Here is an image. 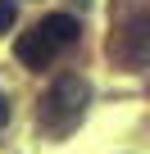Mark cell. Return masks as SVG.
Instances as JSON below:
<instances>
[{
    "mask_svg": "<svg viewBox=\"0 0 150 154\" xmlns=\"http://www.w3.org/2000/svg\"><path fill=\"white\" fill-rule=\"evenodd\" d=\"M78 32H82V27H78V18H73V14H46L37 27H27V32L14 41V54H18L23 68L41 72V68L55 63L59 50H68L73 41H78Z\"/></svg>",
    "mask_w": 150,
    "mask_h": 154,
    "instance_id": "obj_1",
    "label": "cell"
},
{
    "mask_svg": "<svg viewBox=\"0 0 150 154\" xmlns=\"http://www.w3.org/2000/svg\"><path fill=\"white\" fill-rule=\"evenodd\" d=\"M87 100H91V86L82 82V77H73V72L59 77V82L41 95V104H37V127L46 136H68L73 127L82 122Z\"/></svg>",
    "mask_w": 150,
    "mask_h": 154,
    "instance_id": "obj_2",
    "label": "cell"
},
{
    "mask_svg": "<svg viewBox=\"0 0 150 154\" xmlns=\"http://www.w3.org/2000/svg\"><path fill=\"white\" fill-rule=\"evenodd\" d=\"M109 54L123 59L127 68H145L150 63V9H141V14L127 18V27L109 41Z\"/></svg>",
    "mask_w": 150,
    "mask_h": 154,
    "instance_id": "obj_3",
    "label": "cell"
},
{
    "mask_svg": "<svg viewBox=\"0 0 150 154\" xmlns=\"http://www.w3.org/2000/svg\"><path fill=\"white\" fill-rule=\"evenodd\" d=\"M14 18H18V0H0V36L14 27Z\"/></svg>",
    "mask_w": 150,
    "mask_h": 154,
    "instance_id": "obj_4",
    "label": "cell"
},
{
    "mask_svg": "<svg viewBox=\"0 0 150 154\" xmlns=\"http://www.w3.org/2000/svg\"><path fill=\"white\" fill-rule=\"evenodd\" d=\"M9 122V95H0V127Z\"/></svg>",
    "mask_w": 150,
    "mask_h": 154,
    "instance_id": "obj_5",
    "label": "cell"
}]
</instances>
